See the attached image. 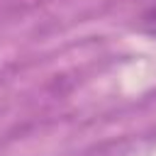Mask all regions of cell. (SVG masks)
I'll return each mask as SVG.
<instances>
[{"instance_id":"cell-1","label":"cell","mask_w":156,"mask_h":156,"mask_svg":"<svg viewBox=\"0 0 156 156\" xmlns=\"http://www.w3.org/2000/svg\"><path fill=\"white\" fill-rule=\"evenodd\" d=\"M151 17H156V7H154V10H151Z\"/></svg>"}]
</instances>
